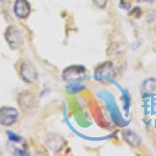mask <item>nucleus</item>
<instances>
[{"mask_svg":"<svg viewBox=\"0 0 156 156\" xmlns=\"http://www.w3.org/2000/svg\"><path fill=\"white\" fill-rule=\"evenodd\" d=\"M4 37H5L6 42L9 43V47L12 49L20 48L24 42L21 31L14 25H11V26L7 27L5 34H4Z\"/></svg>","mask_w":156,"mask_h":156,"instance_id":"nucleus-1","label":"nucleus"},{"mask_svg":"<svg viewBox=\"0 0 156 156\" xmlns=\"http://www.w3.org/2000/svg\"><path fill=\"white\" fill-rule=\"evenodd\" d=\"M85 68L83 66H70L66 68L62 72V79L67 82H74L84 76Z\"/></svg>","mask_w":156,"mask_h":156,"instance_id":"nucleus-2","label":"nucleus"},{"mask_svg":"<svg viewBox=\"0 0 156 156\" xmlns=\"http://www.w3.org/2000/svg\"><path fill=\"white\" fill-rule=\"evenodd\" d=\"M19 112L14 107L0 108V124L3 126H12L17 122Z\"/></svg>","mask_w":156,"mask_h":156,"instance_id":"nucleus-3","label":"nucleus"},{"mask_svg":"<svg viewBox=\"0 0 156 156\" xmlns=\"http://www.w3.org/2000/svg\"><path fill=\"white\" fill-rule=\"evenodd\" d=\"M20 75L21 78L27 83H32L37 80V69L31 62H23L20 66Z\"/></svg>","mask_w":156,"mask_h":156,"instance_id":"nucleus-4","label":"nucleus"},{"mask_svg":"<svg viewBox=\"0 0 156 156\" xmlns=\"http://www.w3.org/2000/svg\"><path fill=\"white\" fill-rule=\"evenodd\" d=\"M31 7L27 0H16L14 4V12L18 18L25 19L29 16Z\"/></svg>","mask_w":156,"mask_h":156,"instance_id":"nucleus-5","label":"nucleus"},{"mask_svg":"<svg viewBox=\"0 0 156 156\" xmlns=\"http://www.w3.org/2000/svg\"><path fill=\"white\" fill-rule=\"evenodd\" d=\"M115 74V68L112 62H107L102 64L101 66H99L97 68L96 75L99 79H110L112 78Z\"/></svg>","mask_w":156,"mask_h":156,"instance_id":"nucleus-6","label":"nucleus"},{"mask_svg":"<svg viewBox=\"0 0 156 156\" xmlns=\"http://www.w3.org/2000/svg\"><path fill=\"white\" fill-rule=\"evenodd\" d=\"M123 137L126 140L127 144L131 147H138L142 143V138L140 137V135L132 130H125L123 132Z\"/></svg>","mask_w":156,"mask_h":156,"instance_id":"nucleus-7","label":"nucleus"},{"mask_svg":"<svg viewBox=\"0 0 156 156\" xmlns=\"http://www.w3.org/2000/svg\"><path fill=\"white\" fill-rule=\"evenodd\" d=\"M34 102V97L30 93H21L19 95V105L22 109H27V108L31 107V104Z\"/></svg>","mask_w":156,"mask_h":156,"instance_id":"nucleus-8","label":"nucleus"},{"mask_svg":"<svg viewBox=\"0 0 156 156\" xmlns=\"http://www.w3.org/2000/svg\"><path fill=\"white\" fill-rule=\"evenodd\" d=\"M156 90V79L155 78H149L145 80L142 85V93L144 95H150Z\"/></svg>","mask_w":156,"mask_h":156,"instance_id":"nucleus-9","label":"nucleus"},{"mask_svg":"<svg viewBox=\"0 0 156 156\" xmlns=\"http://www.w3.org/2000/svg\"><path fill=\"white\" fill-rule=\"evenodd\" d=\"M6 134L9 135V140H11L12 142H14V143H19V142H21V140H22L21 136H19L18 134H16V133H14L12 131H6Z\"/></svg>","mask_w":156,"mask_h":156,"instance_id":"nucleus-10","label":"nucleus"},{"mask_svg":"<svg viewBox=\"0 0 156 156\" xmlns=\"http://www.w3.org/2000/svg\"><path fill=\"white\" fill-rule=\"evenodd\" d=\"M94 4L98 6L99 9H104L107 4V0H93Z\"/></svg>","mask_w":156,"mask_h":156,"instance_id":"nucleus-11","label":"nucleus"},{"mask_svg":"<svg viewBox=\"0 0 156 156\" xmlns=\"http://www.w3.org/2000/svg\"><path fill=\"white\" fill-rule=\"evenodd\" d=\"M69 90H72L74 94H77V93L80 92V90H84V87H81V85H79V84H73V87H70Z\"/></svg>","mask_w":156,"mask_h":156,"instance_id":"nucleus-12","label":"nucleus"},{"mask_svg":"<svg viewBox=\"0 0 156 156\" xmlns=\"http://www.w3.org/2000/svg\"><path fill=\"white\" fill-rule=\"evenodd\" d=\"M14 154H16V155H28L24 150L17 149V148H15V149H14Z\"/></svg>","mask_w":156,"mask_h":156,"instance_id":"nucleus-13","label":"nucleus"}]
</instances>
